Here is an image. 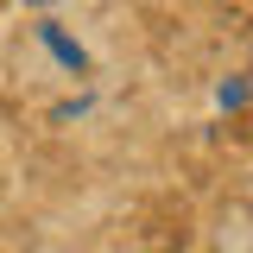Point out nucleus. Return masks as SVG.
Wrapping results in <instances>:
<instances>
[{
  "label": "nucleus",
  "mask_w": 253,
  "mask_h": 253,
  "mask_svg": "<svg viewBox=\"0 0 253 253\" xmlns=\"http://www.w3.org/2000/svg\"><path fill=\"white\" fill-rule=\"evenodd\" d=\"M44 44H51V51H57V57L70 63V70H76V63H83V51H76V44H70V38H63L57 26H44Z\"/></svg>",
  "instance_id": "obj_1"
}]
</instances>
